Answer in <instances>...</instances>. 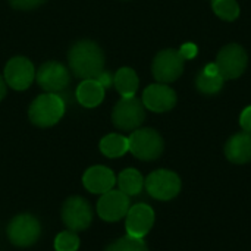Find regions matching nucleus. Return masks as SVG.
Masks as SVG:
<instances>
[{"label":"nucleus","instance_id":"nucleus-1","mask_svg":"<svg viewBox=\"0 0 251 251\" xmlns=\"http://www.w3.org/2000/svg\"><path fill=\"white\" fill-rule=\"evenodd\" d=\"M69 71L81 79L97 78L104 71V53L93 40H79L68 51Z\"/></svg>","mask_w":251,"mask_h":251},{"label":"nucleus","instance_id":"nucleus-2","mask_svg":"<svg viewBox=\"0 0 251 251\" xmlns=\"http://www.w3.org/2000/svg\"><path fill=\"white\" fill-rule=\"evenodd\" d=\"M65 115V101L56 93L40 94L32 100L28 109V118L38 128H50L56 125Z\"/></svg>","mask_w":251,"mask_h":251},{"label":"nucleus","instance_id":"nucleus-3","mask_svg":"<svg viewBox=\"0 0 251 251\" xmlns=\"http://www.w3.org/2000/svg\"><path fill=\"white\" fill-rule=\"evenodd\" d=\"M129 151L140 160L151 162L162 156L165 143L162 135L153 128H138L128 138Z\"/></svg>","mask_w":251,"mask_h":251},{"label":"nucleus","instance_id":"nucleus-4","mask_svg":"<svg viewBox=\"0 0 251 251\" xmlns=\"http://www.w3.org/2000/svg\"><path fill=\"white\" fill-rule=\"evenodd\" d=\"M146 119V107L140 99L122 97L112 110V122L118 129L135 131Z\"/></svg>","mask_w":251,"mask_h":251},{"label":"nucleus","instance_id":"nucleus-5","mask_svg":"<svg viewBox=\"0 0 251 251\" xmlns=\"http://www.w3.org/2000/svg\"><path fill=\"white\" fill-rule=\"evenodd\" d=\"M6 234L13 246L21 249L31 247L41 235V225L35 216L29 213H21L9 222Z\"/></svg>","mask_w":251,"mask_h":251},{"label":"nucleus","instance_id":"nucleus-6","mask_svg":"<svg viewBox=\"0 0 251 251\" xmlns=\"http://www.w3.org/2000/svg\"><path fill=\"white\" fill-rule=\"evenodd\" d=\"M181 178L178 174L169 169H157L151 172L144 179V187L147 193L160 201H168L175 199L181 191Z\"/></svg>","mask_w":251,"mask_h":251},{"label":"nucleus","instance_id":"nucleus-7","mask_svg":"<svg viewBox=\"0 0 251 251\" xmlns=\"http://www.w3.org/2000/svg\"><path fill=\"white\" fill-rule=\"evenodd\" d=\"M216 65L219 68L224 79H237L240 78L249 65V56L243 46L231 43L224 46L216 57Z\"/></svg>","mask_w":251,"mask_h":251},{"label":"nucleus","instance_id":"nucleus-8","mask_svg":"<svg viewBox=\"0 0 251 251\" xmlns=\"http://www.w3.org/2000/svg\"><path fill=\"white\" fill-rule=\"evenodd\" d=\"M184 57L179 50L165 49L159 51L151 63V74L157 82L169 84L176 81L184 72Z\"/></svg>","mask_w":251,"mask_h":251},{"label":"nucleus","instance_id":"nucleus-9","mask_svg":"<svg viewBox=\"0 0 251 251\" xmlns=\"http://www.w3.org/2000/svg\"><path fill=\"white\" fill-rule=\"evenodd\" d=\"M62 221L69 231H85L93 222V209L84 197L72 196L62 206Z\"/></svg>","mask_w":251,"mask_h":251},{"label":"nucleus","instance_id":"nucleus-10","mask_svg":"<svg viewBox=\"0 0 251 251\" xmlns=\"http://www.w3.org/2000/svg\"><path fill=\"white\" fill-rule=\"evenodd\" d=\"M35 81L46 93H60L71 82L69 69L57 60L44 62L35 71Z\"/></svg>","mask_w":251,"mask_h":251},{"label":"nucleus","instance_id":"nucleus-11","mask_svg":"<svg viewBox=\"0 0 251 251\" xmlns=\"http://www.w3.org/2000/svg\"><path fill=\"white\" fill-rule=\"evenodd\" d=\"M6 84L16 91H24L31 87L35 79V68L25 56H15L7 60L3 72Z\"/></svg>","mask_w":251,"mask_h":251},{"label":"nucleus","instance_id":"nucleus-12","mask_svg":"<svg viewBox=\"0 0 251 251\" xmlns=\"http://www.w3.org/2000/svg\"><path fill=\"white\" fill-rule=\"evenodd\" d=\"M131 201L126 194H124L121 190H110L101 194L96 210L100 219L106 222H118L126 216Z\"/></svg>","mask_w":251,"mask_h":251},{"label":"nucleus","instance_id":"nucleus-13","mask_svg":"<svg viewBox=\"0 0 251 251\" xmlns=\"http://www.w3.org/2000/svg\"><path fill=\"white\" fill-rule=\"evenodd\" d=\"M176 93L172 87L168 84L156 82L149 85L143 91V104L146 109L154 112V113H165L172 110L176 106Z\"/></svg>","mask_w":251,"mask_h":251},{"label":"nucleus","instance_id":"nucleus-14","mask_svg":"<svg viewBox=\"0 0 251 251\" xmlns=\"http://www.w3.org/2000/svg\"><path fill=\"white\" fill-rule=\"evenodd\" d=\"M154 225V210L144 203L129 207L125 216L126 235L134 238H144Z\"/></svg>","mask_w":251,"mask_h":251},{"label":"nucleus","instance_id":"nucleus-15","mask_svg":"<svg viewBox=\"0 0 251 251\" xmlns=\"http://www.w3.org/2000/svg\"><path fill=\"white\" fill-rule=\"evenodd\" d=\"M116 184V176L112 169L96 165L88 168L82 175V185L87 191L93 194H104L110 190H113Z\"/></svg>","mask_w":251,"mask_h":251},{"label":"nucleus","instance_id":"nucleus-16","mask_svg":"<svg viewBox=\"0 0 251 251\" xmlns=\"http://www.w3.org/2000/svg\"><path fill=\"white\" fill-rule=\"evenodd\" d=\"M225 156L235 165H244L251 162V134L238 132L232 135L225 144Z\"/></svg>","mask_w":251,"mask_h":251},{"label":"nucleus","instance_id":"nucleus-17","mask_svg":"<svg viewBox=\"0 0 251 251\" xmlns=\"http://www.w3.org/2000/svg\"><path fill=\"white\" fill-rule=\"evenodd\" d=\"M104 90L106 88L96 78H90V79H82V82H79L75 96L81 106L87 109H93L97 107L104 100Z\"/></svg>","mask_w":251,"mask_h":251},{"label":"nucleus","instance_id":"nucleus-18","mask_svg":"<svg viewBox=\"0 0 251 251\" xmlns=\"http://www.w3.org/2000/svg\"><path fill=\"white\" fill-rule=\"evenodd\" d=\"M113 85L122 97H132L138 90L140 79L132 68L124 66L113 75Z\"/></svg>","mask_w":251,"mask_h":251},{"label":"nucleus","instance_id":"nucleus-19","mask_svg":"<svg viewBox=\"0 0 251 251\" xmlns=\"http://www.w3.org/2000/svg\"><path fill=\"white\" fill-rule=\"evenodd\" d=\"M100 151L103 156L109 159H118L122 157L129 151L128 138L121 134H107L100 140Z\"/></svg>","mask_w":251,"mask_h":251},{"label":"nucleus","instance_id":"nucleus-20","mask_svg":"<svg viewBox=\"0 0 251 251\" xmlns=\"http://www.w3.org/2000/svg\"><path fill=\"white\" fill-rule=\"evenodd\" d=\"M116 182H118L119 190L124 194H126L128 197L138 196L144 188V178H143L141 172L134 168H128V169L122 171L119 174Z\"/></svg>","mask_w":251,"mask_h":251},{"label":"nucleus","instance_id":"nucleus-21","mask_svg":"<svg viewBox=\"0 0 251 251\" xmlns=\"http://www.w3.org/2000/svg\"><path fill=\"white\" fill-rule=\"evenodd\" d=\"M225 79L222 75H207L203 71L197 75L196 78V87L200 93L206 96H213L218 94L224 88Z\"/></svg>","mask_w":251,"mask_h":251},{"label":"nucleus","instance_id":"nucleus-22","mask_svg":"<svg viewBox=\"0 0 251 251\" xmlns=\"http://www.w3.org/2000/svg\"><path fill=\"white\" fill-rule=\"evenodd\" d=\"M212 9L218 18L232 22L240 16V4L237 0H212Z\"/></svg>","mask_w":251,"mask_h":251},{"label":"nucleus","instance_id":"nucleus-23","mask_svg":"<svg viewBox=\"0 0 251 251\" xmlns=\"http://www.w3.org/2000/svg\"><path fill=\"white\" fill-rule=\"evenodd\" d=\"M104 251H149L143 238H134L129 235H125L112 244H109Z\"/></svg>","mask_w":251,"mask_h":251},{"label":"nucleus","instance_id":"nucleus-24","mask_svg":"<svg viewBox=\"0 0 251 251\" xmlns=\"http://www.w3.org/2000/svg\"><path fill=\"white\" fill-rule=\"evenodd\" d=\"M79 249V237L74 231H63L54 238V250L56 251H78Z\"/></svg>","mask_w":251,"mask_h":251},{"label":"nucleus","instance_id":"nucleus-25","mask_svg":"<svg viewBox=\"0 0 251 251\" xmlns=\"http://www.w3.org/2000/svg\"><path fill=\"white\" fill-rule=\"evenodd\" d=\"M7 1L16 10H32L44 4L47 0H7Z\"/></svg>","mask_w":251,"mask_h":251},{"label":"nucleus","instance_id":"nucleus-26","mask_svg":"<svg viewBox=\"0 0 251 251\" xmlns=\"http://www.w3.org/2000/svg\"><path fill=\"white\" fill-rule=\"evenodd\" d=\"M179 53H181V56L184 57V60H191V59H194V57L197 56L199 47H197V44H194V43H185V44L181 46Z\"/></svg>","mask_w":251,"mask_h":251},{"label":"nucleus","instance_id":"nucleus-27","mask_svg":"<svg viewBox=\"0 0 251 251\" xmlns=\"http://www.w3.org/2000/svg\"><path fill=\"white\" fill-rule=\"evenodd\" d=\"M240 125L246 132L251 134V106H247L240 115Z\"/></svg>","mask_w":251,"mask_h":251},{"label":"nucleus","instance_id":"nucleus-28","mask_svg":"<svg viewBox=\"0 0 251 251\" xmlns=\"http://www.w3.org/2000/svg\"><path fill=\"white\" fill-rule=\"evenodd\" d=\"M96 79H97V81L104 87V88H109V87L113 84V76H112L107 71H103V72L96 78Z\"/></svg>","mask_w":251,"mask_h":251},{"label":"nucleus","instance_id":"nucleus-29","mask_svg":"<svg viewBox=\"0 0 251 251\" xmlns=\"http://www.w3.org/2000/svg\"><path fill=\"white\" fill-rule=\"evenodd\" d=\"M203 72H204V74H207V75H221V72H219V68H218L216 62L206 65V66L203 68Z\"/></svg>","mask_w":251,"mask_h":251},{"label":"nucleus","instance_id":"nucleus-30","mask_svg":"<svg viewBox=\"0 0 251 251\" xmlns=\"http://www.w3.org/2000/svg\"><path fill=\"white\" fill-rule=\"evenodd\" d=\"M6 81H4V78L0 75V101L4 99V96H6V91H7V88H6Z\"/></svg>","mask_w":251,"mask_h":251}]
</instances>
